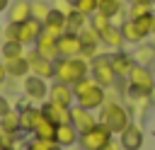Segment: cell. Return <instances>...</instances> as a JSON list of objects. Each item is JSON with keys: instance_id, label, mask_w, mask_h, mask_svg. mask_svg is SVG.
<instances>
[{"instance_id": "obj_18", "label": "cell", "mask_w": 155, "mask_h": 150, "mask_svg": "<svg viewBox=\"0 0 155 150\" xmlns=\"http://www.w3.org/2000/svg\"><path fill=\"white\" fill-rule=\"evenodd\" d=\"M5 63V70H7V77H12V80H24L31 70H29V60H27V56H19V58H10V60H2Z\"/></svg>"}, {"instance_id": "obj_37", "label": "cell", "mask_w": 155, "mask_h": 150, "mask_svg": "<svg viewBox=\"0 0 155 150\" xmlns=\"http://www.w3.org/2000/svg\"><path fill=\"white\" fill-rule=\"evenodd\" d=\"M126 19H128V12H126V7H124V10H119V12L111 17V24H114V27H121Z\"/></svg>"}, {"instance_id": "obj_41", "label": "cell", "mask_w": 155, "mask_h": 150, "mask_svg": "<svg viewBox=\"0 0 155 150\" xmlns=\"http://www.w3.org/2000/svg\"><path fill=\"white\" fill-rule=\"evenodd\" d=\"M126 2H153L155 5V0H126Z\"/></svg>"}, {"instance_id": "obj_44", "label": "cell", "mask_w": 155, "mask_h": 150, "mask_svg": "<svg viewBox=\"0 0 155 150\" xmlns=\"http://www.w3.org/2000/svg\"><path fill=\"white\" fill-rule=\"evenodd\" d=\"M70 2H73V5H75V0H70Z\"/></svg>"}, {"instance_id": "obj_38", "label": "cell", "mask_w": 155, "mask_h": 150, "mask_svg": "<svg viewBox=\"0 0 155 150\" xmlns=\"http://www.w3.org/2000/svg\"><path fill=\"white\" fill-rule=\"evenodd\" d=\"M7 111H12V106H10V102L5 97H0V116H5Z\"/></svg>"}, {"instance_id": "obj_20", "label": "cell", "mask_w": 155, "mask_h": 150, "mask_svg": "<svg viewBox=\"0 0 155 150\" xmlns=\"http://www.w3.org/2000/svg\"><path fill=\"white\" fill-rule=\"evenodd\" d=\"M44 31L58 39V36L65 31V15L58 12V10H51V15L44 19Z\"/></svg>"}, {"instance_id": "obj_30", "label": "cell", "mask_w": 155, "mask_h": 150, "mask_svg": "<svg viewBox=\"0 0 155 150\" xmlns=\"http://www.w3.org/2000/svg\"><path fill=\"white\" fill-rule=\"evenodd\" d=\"M0 126L5 131H10V133L22 131V126H19V111H7L5 116H0Z\"/></svg>"}, {"instance_id": "obj_31", "label": "cell", "mask_w": 155, "mask_h": 150, "mask_svg": "<svg viewBox=\"0 0 155 150\" xmlns=\"http://www.w3.org/2000/svg\"><path fill=\"white\" fill-rule=\"evenodd\" d=\"M124 7H126L124 0H99V12H104L109 19H111L119 10H124Z\"/></svg>"}, {"instance_id": "obj_15", "label": "cell", "mask_w": 155, "mask_h": 150, "mask_svg": "<svg viewBox=\"0 0 155 150\" xmlns=\"http://www.w3.org/2000/svg\"><path fill=\"white\" fill-rule=\"evenodd\" d=\"M82 51V41H80V34L75 31H63L58 36V53L61 56H80Z\"/></svg>"}, {"instance_id": "obj_4", "label": "cell", "mask_w": 155, "mask_h": 150, "mask_svg": "<svg viewBox=\"0 0 155 150\" xmlns=\"http://www.w3.org/2000/svg\"><path fill=\"white\" fill-rule=\"evenodd\" d=\"M111 140H114V133L107 126H102V123H97L87 133H80V138H78V143H80L82 150H104Z\"/></svg>"}, {"instance_id": "obj_6", "label": "cell", "mask_w": 155, "mask_h": 150, "mask_svg": "<svg viewBox=\"0 0 155 150\" xmlns=\"http://www.w3.org/2000/svg\"><path fill=\"white\" fill-rule=\"evenodd\" d=\"M24 56H27V60H29V70H31V75H39V77H44V80H51V77L56 75L53 60H48V58L39 56V51H36V48H34V51H29V53H24Z\"/></svg>"}, {"instance_id": "obj_21", "label": "cell", "mask_w": 155, "mask_h": 150, "mask_svg": "<svg viewBox=\"0 0 155 150\" xmlns=\"http://www.w3.org/2000/svg\"><path fill=\"white\" fill-rule=\"evenodd\" d=\"M56 128H58V126H56V123H53V121H51V119L41 111V116L36 119V123H34V131H31V133H34V138L56 140Z\"/></svg>"}, {"instance_id": "obj_1", "label": "cell", "mask_w": 155, "mask_h": 150, "mask_svg": "<svg viewBox=\"0 0 155 150\" xmlns=\"http://www.w3.org/2000/svg\"><path fill=\"white\" fill-rule=\"evenodd\" d=\"M53 68H56L53 77L65 85H75L85 75H90V60H85L82 56H61L58 60H53Z\"/></svg>"}, {"instance_id": "obj_29", "label": "cell", "mask_w": 155, "mask_h": 150, "mask_svg": "<svg viewBox=\"0 0 155 150\" xmlns=\"http://www.w3.org/2000/svg\"><path fill=\"white\" fill-rule=\"evenodd\" d=\"M51 10H53V7H51L48 0H31V17L39 19L41 24H44V19L51 15Z\"/></svg>"}, {"instance_id": "obj_17", "label": "cell", "mask_w": 155, "mask_h": 150, "mask_svg": "<svg viewBox=\"0 0 155 150\" xmlns=\"http://www.w3.org/2000/svg\"><path fill=\"white\" fill-rule=\"evenodd\" d=\"M99 39H102V46H107V48H111V51H121L124 44H126L121 29L114 27V24H109L104 31H99Z\"/></svg>"}, {"instance_id": "obj_36", "label": "cell", "mask_w": 155, "mask_h": 150, "mask_svg": "<svg viewBox=\"0 0 155 150\" xmlns=\"http://www.w3.org/2000/svg\"><path fill=\"white\" fill-rule=\"evenodd\" d=\"M51 7L58 10V12H63V15H68L70 10H75V5L70 0H51Z\"/></svg>"}, {"instance_id": "obj_11", "label": "cell", "mask_w": 155, "mask_h": 150, "mask_svg": "<svg viewBox=\"0 0 155 150\" xmlns=\"http://www.w3.org/2000/svg\"><path fill=\"white\" fill-rule=\"evenodd\" d=\"M119 143H121L124 150H140V145H143V128L138 123H128L119 133Z\"/></svg>"}, {"instance_id": "obj_19", "label": "cell", "mask_w": 155, "mask_h": 150, "mask_svg": "<svg viewBox=\"0 0 155 150\" xmlns=\"http://www.w3.org/2000/svg\"><path fill=\"white\" fill-rule=\"evenodd\" d=\"M41 111H44L56 126H61V123H70V106H61V104H53V102H44Z\"/></svg>"}, {"instance_id": "obj_33", "label": "cell", "mask_w": 155, "mask_h": 150, "mask_svg": "<svg viewBox=\"0 0 155 150\" xmlns=\"http://www.w3.org/2000/svg\"><path fill=\"white\" fill-rule=\"evenodd\" d=\"M75 10L90 17L92 12H97V10H99V0H75Z\"/></svg>"}, {"instance_id": "obj_25", "label": "cell", "mask_w": 155, "mask_h": 150, "mask_svg": "<svg viewBox=\"0 0 155 150\" xmlns=\"http://www.w3.org/2000/svg\"><path fill=\"white\" fill-rule=\"evenodd\" d=\"M119 29H121V34H124V41H126V44H140V41H145L143 31L138 29V24H136L133 19H126Z\"/></svg>"}, {"instance_id": "obj_39", "label": "cell", "mask_w": 155, "mask_h": 150, "mask_svg": "<svg viewBox=\"0 0 155 150\" xmlns=\"http://www.w3.org/2000/svg\"><path fill=\"white\" fill-rule=\"evenodd\" d=\"M5 80H7V70H5V63L0 60V85H2Z\"/></svg>"}, {"instance_id": "obj_5", "label": "cell", "mask_w": 155, "mask_h": 150, "mask_svg": "<svg viewBox=\"0 0 155 150\" xmlns=\"http://www.w3.org/2000/svg\"><path fill=\"white\" fill-rule=\"evenodd\" d=\"M126 80L131 85V92H136V94H150L153 87H155V75H153V70L148 65H138L136 63Z\"/></svg>"}, {"instance_id": "obj_23", "label": "cell", "mask_w": 155, "mask_h": 150, "mask_svg": "<svg viewBox=\"0 0 155 150\" xmlns=\"http://www.w3.org/2000/svg\"><path fill=\"white\" fill-rule=\"evenodd\" d=\"M133 58L138 65H155V44L153 41H140L136 44V51H133Z\"/></svg>"}, {"instance_id": "obj_14", "label": "cell", "mask_w": 155, "mask_h": 150, "mask_svg": "<svg viewBox=\"0 0 155 150\" xmlns=\"http://www.w3.org/2000/svg\"><path fill=\"white\" fill-rule=\"evenodd\" d=\"M41 31H44V24L39 22V19H27V22H22L19 24V44H24V46H34L36 44V39L41 36Z\"/></svg>"}, {"instance_id": "obj_2", "label": "cell", "mask_w": 155, "mask_h": 150, "mask_svg": "<svg viewBox=\"0 0 155 150\" xmlns=\"http://www.w3.org/2000/svg\"><path fill=\"white\" fill-rule=\"evenodd\" d=\"M99 123L107 126L111 133H121L128 123H131V116H128V109L116 102V99H107L99 109Z\"/></svg>"}, {"instance_id": "obj_26", "label": "cell", "mask_w": 155, "mask_h": 150, "mask_svg": "<svg viewBox=\"0 0 155 150\" xmlns=\"http://www.w3.org/2000/svg\"><path fill=\"white\" fill-rule=\"evenodd\" d=\"M19 56H24V44H19V41H2V46H0V58L2 60L19 58Z\"/></svg>"}, {"instance_id": "obj_43", "label": "cell", "mask_w": 155, "mask_h": 150, "mask_svg": "<svg viewBox=\"0 0 155 150\" xmlns=\"http://www.w3.org/2000/svg\"><path fill=\"white\" fill-rule=\"evenodd\" d=\"M53 150H63V148H61V145H56V148H53Z\"/></svg>"}, {"instance_id": "obj_42", "label": "cell", "mask_w": 155, "mask_h": 150, "mask_svg": "<svg viewBox=\"0 0 155 150\" xmlns=\"http://www.w3.org/2000/svg\"><path fill=\"white\" fill-rule=\"evenodd\" d=\"M150 102L155 104V87H153V92H150Z\"/></svg>"}, {"instance_id": "obj_13", "label": "cell", "mask_w": 155, "mask_h": 150, "mask_svg": "<svg viewBox=\"0 0 155 150\" xmlns=\"http://www.w3.org/2000/svg\"><path fill=\"white\" fill-rule=\"evenodd\" d=\"M7 22L12 24H22L27 19H31V0H12L10 7L5 10Z\"/></svg>"}, {"instance_id": "obj_8", "label": "cell", "mask_w": 155, "mask_h": 150, "mask_svg": "<svg viewBox=\"0 0 155 150\" xmlns=\"http://www.w3.org/2000/svg\"><path fill=\"white\" fill-rule=\"evenodd\" d=\"M24 94L31 99V102H44V99H48V85H46V80L44 77H39V75H27L24 77Z\"/></svg>"}, {"instance_id": "obj_22", "label": "cell", "mask_w": 155, "mask_h": 150, "mask_svg": "<svg viewBox=\"0 0 155 150\" xmlns=\"http://www.w3.org/2000/svg\"><path fill=\"white\" fill-rule=\"evenodd\" d=\"M78 138H80V133H78V128H75L73 123H61V126L56 128V145H61V148L75 145Z\"/></svg>"}, {"instance_id": "obj_27", "label": "cell", "mask_w": 155, "mask_h": 150, "mask_svg": "<svg viewBox=\"0 0 155 150\" xmlns=\"http://www.w3.org/2000/svg\"><path fill=\"white\" fill-rule=\"evenodd\" d=\"M126 12H128V19H138L155 10H153V2H126Z\"/></svg>"}, {"instance_id": "obj_12", "label": "cell", "mask_w": 155, "mask_h": 150, "mask_svg": "<svg viewBox=\"0 0 155 150\" xmlns=\"http://www.w3.org/2000/svg\"><path fill=\"white\" fill-rule=\"evenodd\" d=\"M111 65H114L116 77H128L133 65H136V58H133V53H128L124 48L121 51H111Z\"/></svg>"}, {"instance_id": "obj_16", "label": "cell", "mask_w": 155, "mask_h": 150, "mask_svg": "<svg viewBox=\"0 0 155 150\" xmlns=\"http://www.w3.org/2000/svg\"><path fill=\"white\" fill-rule=\"evenodd\" d=\"M34 48L39 51V56H44L48 60H58L61 58V53H58V39L51 36V34H46V31H41V36L36 39Z\"/></svg>"}, {"instance_id": "obj_35", "label": "cell", "mask_w": 155, "mask_h": 150, "mask_svg": "<svg viewBox=\"0 0 155 150\" xmlns=\"http://www.w3.org/2000/svg\"><path fill=\"white\" fill-rule=\"evenodd\" d=\"M53 148H56V140H46V138H34L27 145V150H53Z\"/></svg>"}, {"instance_id": "obj_32", "label": "cell", "mask_w": 155, "mask_h": 150, "mask_svg": "<svg viewBox=\"0 0 155 150\" xmlns=\"http://www.w3.org/2000/svg\"><path fill=\"white\" fill-rule=\"evenodd\" d=\"M109 24H111V19H109L104 12H99V10L90 15V27H92V29H97V31H104Z\"/></svg>"}, {"instance_id": "obj_40", "label": "cell", "mask_w": 155, "mask_h": 150, "mask_svg": "<svg viewBox=\"0 0 155 150\" xmlns=\"http://www.w3.org/2000/svg\"><path fill=\"white\" fill-rule=\"evenodd\" d=\"M10 2H12V0H0V15H2V12L10 7Z\"/></svg>"}, {"instance_id": "obj_7", "label": "cell", "mask_w": 155, "mask_h": 150, "mask_svg": "<svg viewBox=\"0 0 155 150\" xmlns=\"http://www.w3.org/2000/svg\"><path fill=\"white\" fill-rule=\"evenodd\" d=\"M70 123L78 128V133H87V131H92L97 123H99V119L90 111V109H82V106H70Z\"/></svg>"}, {"instance_id": "obj_10", "label": "cell", "mask_w": 155, "mask_h": 150, "mask_svg": "<svg viewBox=\"0 0 155 150\" xmlns=\"http://www.w3.org/2000/svg\"><path fill=\"white\" fill-rule=\"evenodd\" d=\"M48 102L61 104V106H73V102H75V92H73L70 85L56 80L53 85H48Z\"/></svg>"}, {"instance_id": "obj_34", "label": "cell", "mask_w": 155, "mask_h": 150, "mask_svg": "<svg viewBox=\"0 0 155 150\" xmlns=\"http://www.w3.org/2000/svg\"><path fill=\"white\" fill-rule=\"evenodd\" d=\"M2 41H19V24H12V22H7L5 27H2Z\"/></svg>"}, {"instance_id": "obj_3", "label": "cell", "mask_w": 155, "mask_h": 150, "mask_svg": "<svg viewBox=\"0 0 155 150\" xmlns=\"http://www.w3.org/2000/svg\"><path fill=\"white\" fill-rule=\"evenodd\" d=\"M90 75L97 80V85H102L104 90L114 87V82L119 80L116 73H114V65H111V53H97L92 60H90Z\"/></svg>"}, {"instance_id": "obj_28", "label": "cell", "mask_w": 155, "mask_h": 150, "mask_svg": "<svg viewBox=\"0 0 155 150\" xmlns=\"http://www.w3.org/2000/svg\"><path fill=\"white\" fill-rule=\"evenodd\" d=\"M80 41H82V46H87V48H99V46H102L99 31H97V29H92L90 24L80 31Z\"/></svg>"}, {"instance_id": "obj_9", "label": "cell", "mask_w": 155, "mask_h": 150, "mask_svg": "<svg viewBox=\"0 0 155 150\" xmlns=\"http://www.w3.org/2000/svg\"><path fill=\"white\" fill-rule=\"evenodd\" d=\"M78 99V106H82V109H102V104L107 102V90L102 87V85H94V87H90L87 92H82V94H78L75 97Z\"/></svg>"}, {"instance_id": "obj_24", "label": "cell", "mask_w": 155, "mask_h": 150, "mask_svg": "<svg viewBox=\"0 0 155 150\" xmlns=\"http://www.w3.org/2000/svg\"><path fill=\"white\" fill-rule=\"evenodd\" d=\"M87 24H90V17L82 15V12H78V10H70V12L65 15V31H75V34H80Z\"/></svg>"}]
</instances>
